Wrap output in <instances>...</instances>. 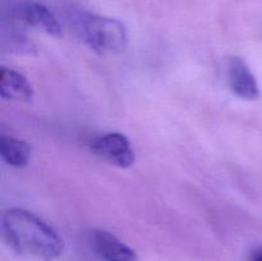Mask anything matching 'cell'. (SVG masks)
<instances>
[{
    "instance_id": "7a4b0ae2",
    "label": "cell",
    "mask_w": 262,
    "mask_h": 261,
    "mask_svg": "<svg viewBox=\"0 0 262 261\" xmlns=\"http://www.w3.org/2000/svg\"><path fill=\"white\" fill-rule=\"evenodd\" d=\"M82 40L100 55L118 54L127 46L125 26L115 18L102 17L94 13H81L76 20Z\"/></svg>"
},
{
    "instance_id": "52a82bcc",
    "label": "cell",
    "mask_w": 262,
    "mask_h": 261,
    "mask_svg": "<svg viewBox=\"0 0 262 261\" xmlns=\"http://www.w3.org/2000/svg\"><path fill=\"white\" fill-rule=\"evenodd\" d=\"M0 96L5 100L31 102L33 100V89L22 73L3 67L0 72Z\"/></svg>"
},
{
    "instance_id": "9c48e42d",
    "label": "cell",
    "mask_w": 262,
    "mask_h": 261,
    "mask_svg": "<svg viewBox=\"0 0 262 261\" xmlns=\"http://www.w3.org/2000/svg\"><path fill=\"white\" fill-rule=\"evenodd\" d=\"M250 261H262V250L256 251V252L251 256Z\"/></svg>"
},
{
    "instance_id": "277c9868",
    "label": "cell",
    "mask_w": 262,
    "mask_h": 261,
    "mask_svg": "<svg viewBox=\"0 0 262 261\" xmlns=\"http://www.w3.org/2000/svg\"><path fill=\"white\" fill-rule=\"evenodd\" d=\"M13 17L22 25L37 28L54 37H61L63 30L55 15L40 3H20L13 9Z\"/></svg>"
},
{
    "instance_id": "8992f818",
    "label": "cell",
    "mask_w": 262,
    "mask_h": 261,
    "mask_svg": "<svg viewBox=\"0 0 262 261\" xmlns=\"http://www.w3.org/2000/svg\"><path fill=\"white\" fill-rule=\"evenodd\" d=\"M91 246L104 261H140L136 251L107 230L91 233Z\"/></svg>"
},
{
    "instance_id": "5b68a950",
    "label": "cell",
    "mask_w": 262,
    "mask_h": 261,
    "mask_svg": "<svg viewBox=\"0 0 262 261\" xmlns=\"http://www.w3.org/2000/svg\"><path fill=\"white\" fill-rule=\"evenodd\" d=\"M228 84L234 95L243 100H257L260 87L248 64L239 56H232L227 66Z\"/></svg>"
},
{
    "instance_id": "6da1fadb",
    "label": "cell",
    "mask_w": 262,
    "mask_h": 261,
    "mask_svg": "<svg viewBox=\"0 0 262 261\" xmlns=\"http://www.w3.org/2000/svg\"><path fill=\"white\" fill-rule=\"evenodd\" d=\"M5 243L23 256L53 261L61 255L63 238L41 217L25 209H9L2 216Z\"/></svg>"
},
{
    "instance_id": "3957f363",
    "label": "cell",
    "mask_w": 262,
    "mask_h": 261,
    "mask_svg": "<svg viewBox=\"0 0 262 261\" xmlns=\"http://www.w3.org/2000/svg\"><path fill=\"white\" fill-rule=\"evenodd\" d=\"M91 150L99 158L123 169L133 165L136 159L129 140L119 132H110L94 138Z\"/></svg>"
},
{
    "instance_id": "ba28073f",
    "label": "cell",
    "mask_w": 262,
    "mask_h": 261,
    "mask_svg": "<svg viewBox=\"0 0 262 261\" xmlns=\"http://www.w3.org/2000/svg\"><path fill=\"white\" fill-rule=\"evenodd\" d=\"M0 155L3 160L14 168H23L31 158V146L26 141L12 136L2 135L0 137Z\"/></svg>"
}]
</instances>
